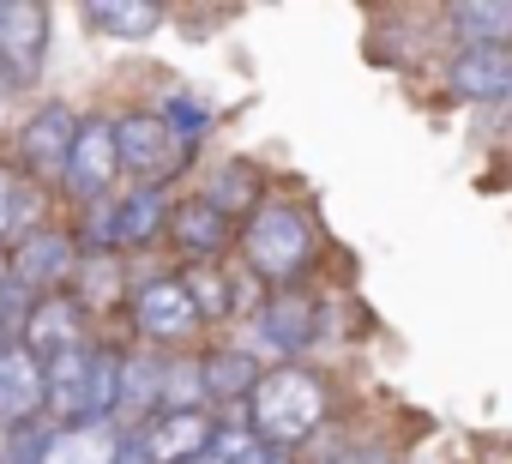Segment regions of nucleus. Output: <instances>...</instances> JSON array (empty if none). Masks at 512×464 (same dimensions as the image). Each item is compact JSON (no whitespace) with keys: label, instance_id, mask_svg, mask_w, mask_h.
Returning a JSON list of instances; mask_svg holds the SVG:
<instances>
[{"label":"nucleus","instance_id":"f257e3e1","mask_svg":"<svg viewBox=\"0 0 512 464\" xmlns=\"http://www.w3.org/2000/svg\"><path fill=\"white\" fill-rule=\"evenodd\" d=\"M326 422V386L320 374L284 362V368H266L260 386L247 392V434L272 446V452H296L302 440H314Z\"/></svg>","mask_w":512,"mask_h":464},{"label":"nucleus","instance_id":"f03ea898","mask_svg":"<svg viewBox=\"0 0 512 464\" xmlns=\"http://www.w3.org/2000/svg\"><path fill=\"white\" fill-rule=\"evenodd\" d=\"M115 380H121V350L79 344L43 362V416L49 428L67 422H109L115 416Z\"/></svg>","mask_w":512,"mask_h":464},{"label":"nucleus","instance_id":"7ed1b4c3","mask_svg":"<svg viewBox=\"0 0 512 464\" xmlns=\"http://www.w3.org/2000/svg\"><path fill=\"white\" fill-rule=\"evenodd\" d=\"M235 242H241L247 266L260 272L266 284H290L314 260V223L290 199H272V205H253V217H247V229Z\"/></svg>","mask_w":512,"mask_h":464},{"label":"nucleus","instance_id":"20e7f679","mask_svg":"<svg viewBox=\"0 0 512 464\" xmlns=\"http://www.w3.org/2000/svg\"><path fill=\"white\" fill-rule=\"evenodd\" d=\"M193 157V139L175 133L157 109H127L115 121V163L139 181V187H163L169 175H181Z\"/></svg>","mask_w":512,"mask_h":464},{"label":"nucleus","instance_id":"39448f33","mask_svg":"<svg viewBox=\"0 0 512 464\" xmlns=\"http://www.w3.org/2000/svg\"><path fill=\"white\" fill-rule=\"evenodd\" d=\"M73 133H79V115H73L67 103H37V109L13 127V151H19L13 163H19L37 187H61Z\"/></svg>","mask_w":512,"mask_h":464},{"label":"nucleus","instance_id":"423d86ee","mask_svg":"<svg viewBox=\"0 0 512 464\" xmlns=\"http://www.w3.org/2000/svg\"><path fill=\"white\" fill-rule=\"evenodd\" d=\"M133 326H139V338L157 344V350H181V344H193V338L205 332L199 308L187 302L181 278H169V272L133 284Z\"/></svg>","mask_w":512,"mask_h":464},{"label":"nucleus","instance_id":"0eeeda50","mask_svg":"<svg viewBox=\"0 0 512 464\" xmlns=\"http://www.w3.org/2000/svg\"><path fill=\"white\" fill-rule=\"evenodd\" d=\"M115 181H121V163H115V121H109V115H79V133H73L61 187H67L79 205H97V199L115 193Z\"/></svg>","mask_w":512,"mask_h":464},{"label":"nucleus","instance_id":"6e6552de","mask_svg":"<svg viewBox=\"0 0 512 464\" xmlns=\"http://www.w3.org/2000/svg\"><path fill=\"white\" fill-rule=\"evenodd\" d=\"M49 61V7L43 0H0V79L31 85Z\"/></svg>","mask_w":512,"mask_h":464},{"label":"nucleus","instance_id":"1a4fd4ad","mask_svg":"<svg viewBox=\"0 0 512 464\" xmlns=\"http://www.w3.org/2000/svg\"><path fill=\"white\" fill-rule=\"evenodd\" d=\"M73 272H79V242L67 236V229H55V223L31 229L25 242L7 248V278L25 284L31 296H43V290H67Z\"/></svg>","mask_w":512,"mask_h":464},{"label":"nucleus","instance_id":"9d476101","mask_svg":"<svg viewBox=\"0 0 512 464\" xmlns=\"http://www.w3.org/2000/svg\"><path fill=\"white\" fill-rule=\"evenodd\" d=\"M211 434H217V422L205 410H157L151 422L133 428V440L151 464H199Z\"/></svg>","mask_w":512,"mask_h":464},{"label":"nucleus","instance_id":"9b49d317","mask_svg":"<svg viewBox=\"0 0 512 464\" xmlns=\"http://www.w3.org/2000/svg\"><path fill=\"white\" fill-rule=\"evenodd\" d=\"M163 236H169L193 266H211V260H223V248L235 242V223H229L205 193H193V199H175V205H169Z\"/></svg>","mask_w":512,"mask_h":464},{"label":"nucleus","instance_id":"f8f14e48","mask_svg":"<svg viewBox=\"0 0 512 464\" xmlns=\"http://www.w3.org/2000/svg\"><path fill=\"white\" fill-rule=\"evenodd\" d=\"M19 344H25L37 362H49V356H61V350H79V344H85V314H79L73 290H43V296L31 302V314H25V326H19Z\"/></svg>","mask_w":512,"mask_h":464},{"label":"nucleus","instance_id":"ddd939ff","mask_svg":"<svg viewBox=\"0 0 512 464\" xmlns=\"http://www.w3.org/2000/svg\"><path fill=\"white\" fill-rule=\"evenodd\" d=\"M25 422H43V362L19 338H7L0 344V428Z\"/></svg>","mask_w":512,"mask_h":464},{"label":"nucleus","instance_id":"4468645a","mask_svg":"<svg viewBox=\"0 0 512 464\" xmlns=\"http://www.w3.org/2000/svg\"><path fill=\"white\" fill-rule=\"evenodd\" d=\"M49 223V187H37L13 157H0V254Z\"/></svg>","mask_w":512,"mask_h":464},{"label":"nucleus","instance_id":"2eb2a0df","mask_svg":"<svg viewBox=\"0 0 512 464\" xmlns=\"http://www.w3.org/2000/svg\"><path fill=\"white\" fill-rule=\"evenodd\" d=\"M163 223H169V193L163 187H115V229H109L115 254L157 242Z\"/></svg>","mask_w":512,"mask_h":464},{"label":"nucleus","instance_id":"dca6fc26","mask_svg":"<svg viewBox=\"0 0 512 464\" xmlns=\"http://www.w3.org/2000/svg\"><path fill=\"white\" fill-rule=\"evenodd\" d=\"M121 434L127 428H115V422H67V428H49L43 434V464H115Z\"/></svg>","mask_w":512,"mask_h":464},{"label":"nucleus","instance_id":"f3484780","mask_svg":"<svg viewBox=\"0 0 512 464\" xmlns=\"http://www.w3.org/2000/svg\"><path fill=\"white\" fill-rule=\"evenodd\" d=\"M446 79L464 103H500L512 97V49H464Z\"/></svg>","mask_w":512,"mask_h":464},{"label":"nucleus","instance_id":"a211bd4d","mask_svg":"<svg viewBox=\"0 0 512 464\" xmlns=\"http://www.w3.org/2000/svg\"><path fill=\"white\" fill-rule=\"evenodd\" d=\"M85 25L109 43H139L163 25V7H151V0H91L85 7Z\"/></svg>","mask_w":512,"mask_h":464},{"label":"nucleus","instance_id":"6ab92c4d","mask_svg":"<svg viewBox=\"0 0 512 464\" xmlns=\"http://www.w3.org/2000/svg\"><path fill=\"white\" fill-rule=\"evenodd\" d=\"M260 362H253L247 350H211L205 362H199V380H205V404L217 398V404H241L253 386H260Z\"/></svg>","mask_w":512,"mask_h":464},{"label":"nucleus","instance_id":"aec40b11","mask_svg":"<svg viewBox=\"0 0 512 464\" xmlns=\"http://www.w3.org/2000/svg\"><path fill=\"white\" fill-rule=\"evenodd\" d=\"M464 49H506L512 43V0H458L452 7Z\"/></svg>","mask_w":512,"mask_h":464},{"label":"nucleus","instance_id":"412c9836","mask_svg":"<svg viewBox=\"0 0 512 464\" xmlns=\"http://www.w3.org/2000/svg\"><path fill=\"white\" fill-rule=\"evenodd\" d=\"M260 332H266V344L272 350H302L308 338H314V308L302 302V296H290V290H278L266 308H260Z\"/></svg>","mask_w":512,"mask_h":464},{"label":"nucleus","instance_id":"4be33fe9","mask_svg":"<svg viewBox=\"0 0 512 464\" xmlns=\"http://www.w3.org/2000/svg\"><path fill=\"white\" fill-rule=\"evenodd\" d=\"M121 254H79V272H73V302H79V314H91V308H109V302H121Z\"/></svg>","mask_w":512,"mask_h":464},{"label":"nucleus","instance_id":"5701e85b","mask_svg":"<svg viewBox=\"0 0 512 464\" xmlns=\"http://www.w3.org/2000/svg\"><path fill=\"white\" fill-rule=\"evenodd\" d=\"M157 410H205L199 362H187V356H163V392H157Z\"/></svg>","mask_w":512,"mask_h":464},{"label":"nucleus","instance_id":"b1692460","mask_svg":"<svg viewBox=\"0 0 512 464\" xmlns=\"http://www.w3.org/2000/svg\"><path fill=\"white\" fill-rule=\"evenodd\" d=\"M181 290H187V302L199 308V320H223V314L235 308V296H229V278H223L217 266H193V272L181 278Z\"/></svg>","mask_w":512,"mask_h":464},{"label":"nucleus","instance_id":"393cba45","mask_svg":"<svg viewBox=\"0 0 512 464\" xmlns=\"http://www.w3.org/2000/svg\"><path fill=\"white\" fill-rule=\"evenodd\" d=\"M266 458H272V446H260L247 428H223L217 422V434H211V446H205L199 464H266Z\"/></svg>","mask_w":512,"mask_h":464},{"label":"nucleus","instance_id":"a878e982","mask_svg":"<svg viewBox=\"0 0 512 464\" xmlns=\"http://www.w3.org/2000/svg\"><path fill=\"white\" fill-rule=\"evenodd\" d=\"M43 434H49V422L7 428V440H0V464H43Z\"/></svg>","mask_w":512,"mask_h":464},{"label":"nucleus","instance_id":"bb28decb","mask_svg":"<svg viewBox=\"0 0 512 464\" xmlns=\"http://www.w3.org/2000/svg\"><path fill=\"white\" fill-rule=\"evenodd\" d=\"M247 181H253V175H247L241 163H229V169H217V181H211V193H205V199L229 217V211H235V199H241V205L253 199V187H247Z\"/></svg>","mask_w":512,"mask_h":464},{"label":"nucleus","instance_id":"cd10ccee","mask_svg":"<svg viewBox=\"0 0 512 464\" xmlns=\"http://www.w3.org/2000/svg\"><path fill=\"white\" fill-rule=\"evenodd\" d=\"M13 91H19V85L0 79V133H7V115H13Z\"/></svg>","mask_w":512,"mask_h":464},{"label":"nucleus","instance_id":"c85d7f7f","mask_svg":"<svg viewBox=\"0 0 512 464\" xmlns=\"http://www.w3.org/2000/svg\"><path fill=\"white\" fill-rule=\"evenodd\" d=\"M332 464H392V458H380V452H350V458H332Z\"/></svg>","mask_w":512,"mask_h":464}]
</instances>
